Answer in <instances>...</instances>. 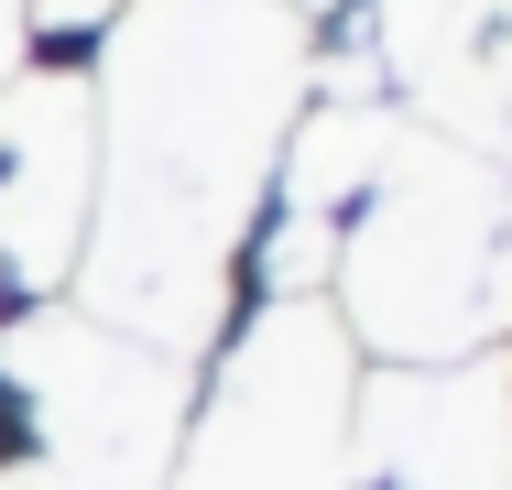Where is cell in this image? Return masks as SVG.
<instances>
[{"label": "cell", "mask_w": 512, "mask_h": 490, "mask_svg": "<svg viewBox=\"0 0 512 490\" xmlns=\"http://www.w3.org/2000/svg\"><path fill=\"white\" fill-rule=\"evenodd\" d=\"M109 77V175L88 207L77 284L120 338L186 360L218 338V262L251 229V196L284 153V120L306 98V22L273 0H120Z\"/></svg>", "instance_id": "cell-1"}, {"label": "cell", "mask_w": 512, "mask_h": 490, "mask_svg": "<svg viewBox=\"0 0 512 490\" xmlns=\"http://www.w3.org/2000/svg\"><path fill=\"white\" fill-rule=\"evenodd\" d=\"M338 284L360 338L393 349V371L480 360L512 327V164L404 120L371 218L338 251Z\"/></svg>", "instance_id": "cell-2"}, {"label": "cell", "mask_w": 512, "mask_h": 490, "mask_svg": "<svg viewBox=\"0 0 512 490\" xmlns=\"http://www.w3.org/2000/svg\"><path fill=\"white\" fill-rule=\"evenodd\" d=\"M360 371H349V327L284 294L218 371L207 425L175 447V490H349L360 469Z\"/></svg>", "instance_id": "cell-3"}, {"label": "cell", "mask_w": 512, "mask_h": 490, "mask_svg": "<svg viewBox=\"0 0 512 490\" xmlns=\"http://www.w3.org/2000/svg\"><path fill=\"white\" fill-rule=\"evenodd\" d=\"M0 371L33 403L55 469H99V480L153 490V469L186 447V360L120 338L77 305H44V316L0 327Z\"/></svg>", "instance_id": "cell-4"}, {"label": "cell", "mask_w": 512, "mask_h": 490, "mask_svg": "<svg viewBox=\"0 0 512 490\" xmlns=\"http://www.w3.org/2000/svg\"><path fill=\"white\" fill-rule=\"evenodd\" d=\"M360 458H382L393 490H512V360H436V371H382L349 414Z\"/></svg>", "instance_id": "cell-5"}, {"label": "cell", "mask_w": 512, "mask_h": 490, "mask_svg": "<svg viewBox=\"0 0 512 490\" xmlns=\"http://www.w3.org/2000/svg\"><path fill=\"white\" fill-rule=\"evenodd\" d=\"M11 142V186H0V262L22 284L77 273L88 251V207H99V98L88 77H33L0 120Z\"/></svg>", "instance_id": "cell-6"}, {"label": "cell", "mask_w": 512, "mask_h": 490, "mask_svg": "<svg viewBox=\"0 0 512 490\" xmlns=\"http://www.w3.org/2000/svg\"><path fill=\"white\" fill-rule=\"evenodd\" d=\"M393 109L382 98H327L306 131H295V153H284V196H295V218H327L349 186H382V164H393Z\"/></svg>", "instance_id": "cell-7"}, {"label": "cell", "mask_w": 512, "mask_h": 490, "mask_svg": "<svg viewBox=\"0 0 512 490\" xmlns=\"http://www.w3.org/2000/svg\"><path fill=\"white\" fill-rule=\"evenodd\" d=\"M338 273V229L327 218H284V240H273V294H306Z\"/></svg>", "instance_id": "cell-8"}, {"label": "cell", "mask_w": 512, "mask_h": 490, "mask_svg": "<svg viewBox=\"0 0 512 490\" xmlns=\"http://www.w3.org/2000/svg\"><path fill=\"white\" fill-rule=\"evenodd\" d=\"M0 490H131V480H99V469H55V458H33V469H0Z\"/></svg>", "instance_id": "cell-9"}, {"label": "cell", "mask_w": 512, "mask_h": 490, "mask_svg": "<svg viewBox=\"0 0 512 490\" xmlns=\"http://www.w3.org/2000/svg\"><path fill=\"white\" fill-rule=\"evenodd\" d=\"M99 11H120V0H33L44 33H77V22H99Z\"/></svg>", "instance_id": "cell-10"}, {"label": "cell", "mask_w": 512, "mask_h": 490, "mask_svg": "<svg viewBox=\"0 0 512 490\" xmlns=\"http://www.w3.org/2000/svg\"><path fill=\"white\" fill-rule=\"evenodd\" d=\"M22 33H33V0H0V77L22 66Z\"/></svg>", "instance_id": "cell-11"}, {"label": "cell", "mask_w": 512, "mask_h": 490, "mask_svg": "<svg viewBox=\"0 0 512 490\" xmlns=\"http://www.w3.org/2000/svg\"><path fill=\"white\" fill-rule=\"evenodd\" d=\"M273 11H295V22H306V11H327V0H273Z\"/></svg>", "instance_id": "cell-12"}, {"label": "cell", "mask_w": 512, "mask_h": 490, "mask_svg": "<svg viewBox=\"0 0 512 490\" xmlns=\"http://www.w3.org/2000/svg\"><path fill=\"white\" fill-rule=\"evenodd\" d=\"M491 22H512V0H491Z\"/></svg>", "instance_id": "cell-13"}]
</instances>
